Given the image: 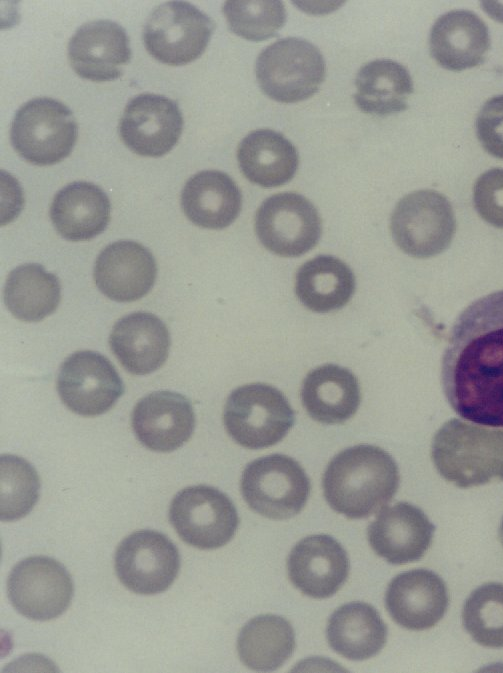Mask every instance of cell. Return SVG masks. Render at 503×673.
Masks as SVG:
<instances>
[{"instance_id":"1","label":"cell","mask_w":503,"mask_h":673,"mask_svg":"<svg viewBox=\"0 0 503 673\" xmlns=\"http://www.w3.org/2000/svg\"><path fill=\"white\" fill-rule=\"evenodd\" d=\"M441 382L460 417L503 427V290L460 313L442 357Z\"/></svg>"},{"instance_id":"2","label":"cell","mask_w":503,"mask_h":673,"mask_svg":"<svg viewBox=\"0 0 503 673\" xmlns=\"http://www.w3.org/2000/svg\"><path fill=\"white\" fill-rule=\"evenodd\" d=\"M399 470L389 453L361 444L339 452L322 479L329 506L349 519L369 517L392 500L399 487Z\"/></svg>"},{"instance_id":"3","label":"cell","mask_w":503,"mask_h":673,"mask_svg":"<svg viewBox=\"0 0 503 673\" xmlns=\"http://www.w3.org/2000/svg\"><path fill=\"white\" fill-rule=\"evenodd\" d=\"M431 457L438 473L459 488L503 481V430L451 419L434 435Z\"/></svg>"},{"instance_id":"4","label":"cell","mask_w":503,"mask_h":673,"mask_svg":"<svg viewBox=\"0 0 503 673\" xmlns=\"http://www.w3.org/2000/svg\"><path fill=\"white\" fill-rule=\"evenodd\" d=\"M294 421V411L285 395L264 383L247 384L233 390L223 411L227 433L248 449L267 448L280 442Z\"/></svg>"},{"instance_id":"5","label":"cell","mask_w":503,"mask_h":673,"mask_svg":"<svg viewBox=\"0 0 503 673\" xmlns=\"http://www.w3.org/2000/svg\"><path fill=\"white\" fill-rule=\"evenodd\" d=\"M78 135L71 110L58 100L38 97L23 104L13 118L10 139L16 152L35 165H52L66 158Z\"/></svg>"},{"instance_id":"6","label":"cell","mask_w":503,"mask_h":673,"mask_svg":"<svg viewBox=\"0 0 503 673\" xmlns=\"http://www.w3.org/2000/svg\"><path fill=\"white\" fill-rule=\"evenodd\" d=\"M255 72L258 84L267 96L279 102L293 103L318 91L326 67L315 45L302 38L288 37L261 51Z\"/></svg>"},{"instance_id":"7","label":"cell","mask_w":503,"mask_h":673,"mask_svg":"<svg viewBox=\"0 0 503 673\" xmlns=\"http://www.w3.org/2000/svg\"><path fill=\"white\" fill-rule=\"evenodd\" d=\"M240 487L253 511L276 520L300 513L311 489L302 466L283 454H271L250 462L242 473Z\"/></svg>"},{"instance_id":"8","label":"cell","mask_w":503,"mask_h":673,"mask_svg":"<svg viewBox=\"0 0 503 673\" xmlns=\"http://www.w3.org/2000/svg\"><path fill=\"white\" fill-rule=\"evenodd\" d=\"M390 229L403 252L415 258H429L451 244L456 221L448 199L435 190L424 189L399 200L391 215Z\"/></svg>"},{"instance_id":"9","label":"cell","mask_w":503,"mask_h":673,"mask_svg":"<svg viewBox=\"0 0 503 673\" xmlns=\"http://www.w3.org/2000/svg\"><path fill=\"white\" fill-rule=\"evenodd\" d=\"M215 24L189 2L169 1L157 6L148 17L143 40L147 51L168 65H184L206 49Z\"/></svg>"},{"instance_id":"10","label":"cell","mask_w":503,"mask_h":673,"mask_svg":"<svg viewBox=\"0 0 503 673\" xmlns=\"http://www.w3.org/2000/svg\"><path fill=\"white\" fill-rule=\"evenodd\" d=\"M169 520L184 542L203 550L227 544L239 523L231 499L207 485L190 486L179 491L171 502Z\"/></svg>"},{"instance_id":"11","label":"cell","mask_w":503,"mask_h":673,"mask_svg":"<svg viewBox=\"0 0 503 673\" xmlns=\"http://www.w3.org/2000/svg\"><path fill=\"white\" fill-rule=\"evenodd\" d=\"M74 593L66 568L50 557L32 556L18 562L7 580L12 606L24 617L47 621L60 616Z\"/></svg>"},{"instance_id":"12","label":"cell","mask_w":503,"mask_h":673,"mask_svg":"<svg viewBox=\"0 0 503 673\" xmlns=\"http://www.w3.org/2000/svg\"><path fill=\"white\" fill-rule=\"evenodd\" d=\"M261 244L283 257H297L312 249L321 235L317 209L304 196L283 192L270 196L255 214Z\"/></svg>"},{"instance_id":"13","label":"cell","mask_w":503,"mask_h":673,"mask_svg":"<svg viewBox=\"0 0 503 673\" xmlns=\"http://www.w3.org/2000/svg\"><path fill=\"white\" fill-rule=\"evenodd\" d=\"M180 569L177 547L162 533L141 530L124 538L115 553V571L121 583L141 595L167 590Z\"/></svg>"},{"instance_id":"14","label":"cell","mask_w":503,"mask_h":673,"mask_svg":"<svg viewBox=\"0 0 503 673\" xmlns=\"http://www.w3.org/2000/svg\"><path fill=\"white\" fill-rule=\"evenodd\" d=\"M57 391L68 409L82 416L110 410L124 393V384L112 363L98 352L83 350L62 363Z\"/></svg>"},{"instance_id":"15","label":"cell","mask_w":503,"mask_h":673,"mask_svg":"<svg viewBox=\"0 0 503 673\" xmlns=\"http://www.w3.org/2000/svg\"><path fill=\"white\" fill-rule=\"evenodd\" d=\"M183 117L177 103L166 96L143 93L126 105L119 123L125 145L141 156L159 157L178 142Z\"/></svg>"},{"instance_id":"16","label":"cell","mask_w":503,"mask_h":673,"mask_svg":"<svg viewBox=\"0 0 503 673\" xmlns=\"http://www.w3.org/2000/svg\"><path fill=\"white\" fill-rule=\"evenodd\" d=\"M434 524L415 505L398 502L384 507L369 525L367 536L373 551L394 565L421 559L429 549Z\"/></svg>"},{"instance_id":"17","label":"cell","mask_w":503,"mask_h":673,"mask_svg":"<svg viewBox=\"0 0 503 673\" xmlns=\"http://www.w3.org/2000/svg\"><path fill=\"white\" fill-rule=\"evenodd\" d=\"M68 59L82 78L96 82L118 78L131 59L129 37L118 23L100 19L81 25L68 43Z\"/></svg>"},{"instance_id":"18","label":"cell","mask_w":503,"mask_h":673,"mask_svg":"<svg viewBox=\"0 0 503 673\" xmlns=\"http://www.w3.org/2000/svg\"><path fill=\"white\" fill-rule=\"evenodd\" d=\"M131 423L138 440L156 452H171L193 434L195 414L190 401L173 391H155L135 405Z\"/></svg>"},{"instance_id":"19","label":"cell","mask_w":503,"mask_h":673,"mask_svg":"<svg viewBox=\"0 0 503 673\" xmlns=\"http://www.w3.org/2000/svg\"><path fill=\"white\" fill-rule=\"evenodd\" d=\"M292 584L312 598L334 595L346 581L349 559L342 545L333 537L317 534L300 540L287 560Z\"/></svg>"},{"instance_id":"20","label":"cell","mask_w":503,"mask_h":673,"mask_svg":"<svg viewBox=\"0 0 503 673\" xmlns=\"http://www.w3.org/2000/svg\"><path fill=\"white\" fill-rule=\"evenodd\" d=\"M449 603L441 577L427 569L403 572L389 583L385 606L392 619L403 628L426 630L444 616Z\"/></svg>"},{"instance_id":"21","label":"cell","mask_w":503,"mask_h":673,"mask_svg":"<svg viewBox=\"0 0 503 673\" xmlns=\"http://www.w3.org/2000/svg\"><path fill=\"white\" fill-rule=\"evenodd\" d=\"M157 274L151 252L134 241H117L101 251L94 266L98 289L118 302H131L145 296Z\"/></svg>"},{"instance_id":"22","label":"cell","mask_w":503,"mask_h":673,"mask_svg":"<svg viewBox=\"0 0 503 673\" xmlns=\"http://www.w3.org/2000/svg\"><path fill=\"white\" fill-rule=\"evenodd\" d=\"M170 344L166 325L148 312L122 317L109 336L112 352L134 375H146L159 369L168 357Z\"/></svg>"},{"instance_id":"23","label":"cell","mask_w":503,"mask_h":673,"mask_svg":"<svg viewBox=\"0 0 503 673\" xmlns=\"http://www.w3.org/2000/svg\"><path fill=\"white\" fill-rule=\"evenodd\" d=\"M430 53L445 69L461 71L480 65L490 48L485 22L469 10H451L433 24Z\"/></svg>"},{"instance_id":"24","label":"cell","mask_w":503,"mask_h":673,"mask_svg":"<svg viewBox=\"0 0 503 673\" xmlns=\"http://www.w3.org/2000/svg\"><path fill=\"white\" fill-rule=\"evenodd\" d=\"M301 400L308 415L323 424H342L357 411L361 393L356 376L347 368L324 364L303 380Z\"/></svg>"},{"instance_id":"25","label":"cell","mask_w":503,"mask_h":673,"mask_svg":"<svg viewBox=\"0 0 503 673\" xmlns=\"http://www.w3.org/2000/svg\"><path fill=\"white\" fill-rule=\"evenodd\" d=\"M108 196L97 185L78 181L55 195L50 217L57 232L70 241H84L99 235L110 220Z\"/></svg>"},{"instance_id":"26","label":"cell","mask_w":503,"mask_h":673,"mask_svg":"<svg viewBox=\"0 0 503 673\" xmlns=\"http://www.w3.org/2000/svg\"><path fill=\"white\" fill-rule=\"evenodd\" d=\"M241 192L233 179L218 170L193 175L181 193V206L187 218L197 226L223 229L239 215Z\"/></svg>"},{"instance_id":"27","label":"cell","mask_w":503,"mask_h":673,"mask_svg":"<svg viewBox=\"0 0 503 673\" xmlns=\"http://www.w3.org/2000/svg\"><path fill=\"white\" fill-rule=\"evenodd\" d=\"M237 159L244 176L265 188L290 181L299 163L294 145L271 129H257L245 136L238 146Z\"/></svg>"},{"instance_id":"28","label":"cell","mask_w":503,"mask_h":673,"mask_svg":"<svg viewBox=\"0 0 503 673\" xmlns=\"http://www.w3.org/2000/svg\"><path fill=\"white\" fill-rule=\"evenodd\" d=\"M387 639V627L377 610L364 602L347 603L336 609L327 625L330 647L355 661L378 654Z\"/></svg>"},{"instance_id":"29","label":"cell","mask_w":503,"mask_h":673,"mask_svg":"<svg viewBox=\"0 0 503 673\" xmlns=\"http://www.w3.org/2000/svg\"><path fill=\"white\" fill-rule=\"evenodd\" d=\"M355 291V277L340 259L317 256L304 263L295 280V293L308 309L326 313L345 306Z\"/></svg>"},{"instance_id":"30","label":"cell","mask_w":503,"mask_h":673,"mask_svg":"<svg viewBox=\"0 0 503 673\" xmlns=\"http://www.w3.org/2000/svg\"><path fill=\"white\" fill-rule=\"evenodd\" d=\"M354 100L363 112L379 116L401 112L413 93L409 71L390 59H377L363 65L355 79Z\"/></svg>"},{"instance_id":"31","label":"cell","mask_w":503,"mask_h":673,"mask_svg":"<svg viewBox=\"0 0 503 673\" xmlns=\"http://www.w3.org/2000/svg\"><path fill=\"white\" fill-rule=\"evenodd\" d=\"M294 649L293 627L277 615L264 614L252 618L238 635L239 658L252 670H276L292 655Z\"/></svg>"},{"instance_id":"32","label":"cell","mask_w":503,"mask_h":673,"mask_svg":"<svg viewBox=\"0 0 503 673\" xmlns=\"http://www.w3.org/2000/svg\"><path fill=\"white\" fill-rule=\"evenodd\" d=\"M61 288L57 277L36 263L23 264L12 270L6 281L4 300L14 317L37 322L58 307Z\"/></svg>"},{"instance_id":"33","label":"cell","mask_w":503,"mask_h":673,"mask_svg":"<svg viewBox=\"0 0 503 673\" xmlns=\"http://www.w3.org/2000/svg\"><path fill=\"white\" fill-rule=\"evenodd\" d=\"M462 621L478 644L503 648V584L489 582L476 588L464 603Z\"/></svg>"},{"instance_id":"34","label":"cell","mask_w":503,"mask_h":673,"mask_svg":"<svg viewBox=\"0 0 503 673\" xmlns=\"http://www.w3.org/2000/svg\"><path fill=\"white\" fill-rule=\"evenodd\" d=\"M40 481L25 459L7 454L0 459V516L14 521L26 516L39 497Z\"/></svg>"},{"instance_id":"35","label":"cell","mask_w":503,"mask_h":673,"mask_svg":"<svg viewBox=\"0 0 503 673\" xmlns=\"http://www.w3.org/2000/svg\"><path fill=\"white\" fill-rule=\"evenodd\" d=\"M223 13L233 33L256 42L275 36L286 21L281 1H227Z\"/></svg>"},{"instance_id":"36","label":"cell","mask_w":503,"mask_h":673,"mask_svg":"<svg viewBox=\"0 0 503 673\" xmlns=\"http://www.w3.org/2000/svg\"><path fill=\"white\" fill-rule=\"evenodd\" d=\"M473 202L483 220L503 228V168H492L478 177L473 188Z\"/></svg>"},{"instance_id":"37","label":"cell","mask_w":503,"mask_h":673,"mask_svg":"<svg viewBox=\"0 0 503 673\" xmlns=\"http://www.w3.org/2000/svg\"><path fill=\"white\" fill-rule=\"evenodd\" d=\"M476 133L490 155L503 159V94L484 103L476 119Z\"/></svg>"},{"instance_id":"38","label":"cell","mask_w":503,"mask_h":673,"mask_svg":"<svg viewBox=\"0 0 503 673\" xmlns=\"http://www.w3.org/2000/svg\"><path fill=\"white\" fill-rule=\"evenodd\" d=\"M499 539L501 544L503 545V518L499 527Z\"/></svg>"}]
</instances>
